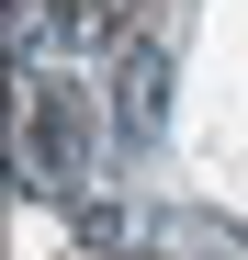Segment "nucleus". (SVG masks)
Returning <instances> with one entry per match:
<instances>
[{
    "label": "nucleus",
    "mask_w": 248,
    "mask_h": 260,
    "mask_svg": "<svg viewBox=\"0 0 248 260\" xmlns=\"http://www.w3.org/2000/svg\"><path fill=\"white\" fill-rule=\"evenodd\" d=\"M57 46H136V0H57Z\"/></svg>",
    "instance_id": "nucleus-3"
},
{
    "label": "nucleus",
    "mask_w": 248,
    "mask_h": 260,
    "mask_svg": "<svg viewBox=\"0 0 248 260\" xmlns=\"http://www.w3.org/2000/svg\"><path fill=\"white\" fill-rule=\"evenodd\" d=\"M113 136L124 147H158V136H170V57H158V46H124V68H113Z\"/></svg>",
    "instance_id": "nucleus-2"
},
{
    "label": "nucleus",
    "mask_w": 248,
    "mask_h": 260,
    "mask_svg": "<svg viewBox=\"0 0 248 260\" xmlns=\"http://www.w3.org/2000/svg\"><path fill=\"white\" fill-rule=\"evenodd\" d=\"M91 181V102L57 91V79H34V102H23V192H68Z\"/></svg>",
    "instance_id": "nucleus-1"
},
{
    "label": "nucleus",
    "mask_w": 248,
    "mask_h": 260,
    "mask_svg": "<svg viewBox=\"0 0 248 260\" xmlns=\"http://www.w3.org/2000/svg\"><path fill=\"white\" fill-rule=\"evenodd\" d=\"M68 215H79V249H91V260H124V249H136V238H147V215H124L113 192H79Z\"/></svg>",
    "instance_id": "nucleus-4"
}]
</instances>
